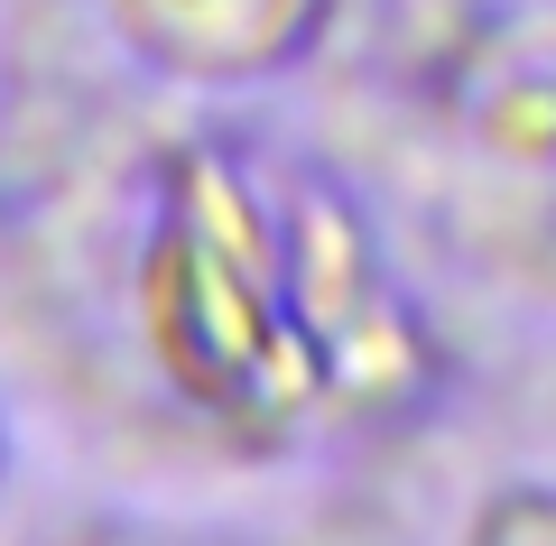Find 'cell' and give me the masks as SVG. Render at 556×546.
I'll use <instances>...</instances> for the list:
<instances>
[{
    "mask_svg": "<svg viewBox=\"0 0 556 546\" xmlns=\"http://www.w3.org/2000/svg\"><path fill=\"white\" fill-rule=\"evenodd\" d=\"M112 20L130 28L139 56L177 65V75H251V65L288 56L316 0H112Z\"/></svg>",
    "mask_w": 556,
    "mask_h": 546,
    "instance_id": "cell-1",
    "label": "cell"
}]
</instances>
